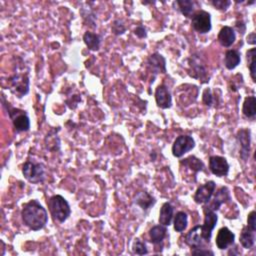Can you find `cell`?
<instances>
[{
  "mask_svg": "<svg viewBox=\"0 0 256 256\" xmlns=\"http://www.w3.org/2000/svg\"><path fill=\"white\" fill-rule=\"evenodd\" d=\"M236 139L240 147V157L243 161H247L251 150V130L249 128H241L237 131Z\"/></svg>",
  "mask_w": 256,
  "mask_h": 256,
  "instance_id": "obj_10",
  "label": "cell"
},
{
  "mask_svg": "<svg viewBox=\"0 0 256 256\" xmlns=\"http://www.w3.org/2000/svg\"><path fill=\"white\" fill-rule=\"evenodd\" d=\"M167 236V226L164 225H155L153 226L149 230V237H150V241L154 245H158L163 242Z\"/></svg>",
  "mask_w": 256,
  "mask_h": 256,
  "instance_id": "obj_22",
  "label": "cell"
},
{
  "mask_svg": "<svg viewBox=\"0 0 256 256\" xmlns=\"http://www.w3.org/2000/svg\"><path fill=\"white\" fill-rule=\"evenodd\" d=\"M231 200L230 196V191L226 186H222L216 191V194L213 197V200L208 203H206V205L203 207V209H208L212 211H217L220 206L224 203H227L228 201Z\"/></svg>",
  "mask_w": 256,
  "mask_h": 256,
  "instance_id": "obj_13",
  "label": "cell"
},
{
  "mask_svg": "<svg viewBox=\"0 0 256 256\" xmlns=\"http://www.w3.org/2000/svg\"><path fill=\"white\" fill-rule=\"evenodd\" d=\"M255 48H250L246 51V60H247V67L250 72V77L253 82H256V64H255Z\"/></svg>",
  "mask_w": 256,
  "mask_h": 256,
  "instance_id": "obj_29",
  "label": "cell"
},
{
  "mask_svg": "<svg viewBox=\"0 0 256 256\" xmlns=\"http://www.w3.org/2000/svg\"><path fill=\"white\" fill-rule=\"evenodd\" d=\"M188 225V215L184 211H178L174 216L173 227L176 232H183Z\"/></svg>",
  "mask_w": 256,
  "mask_h": 256,
  "instance_id": "obj_28",
  "label": "cell"
},
{
  "mask_svg": "<svg viewBox=\"0 0 256 256\" xmlns=\"http://www.w3.org/2000/svg\"><path fill=\"white\" fill-rule=\"evenodd\" d=\"M180 165L190 169L191 171L194 172V175L196 176V174L200 171H203L204 170V163L202 160H200L199 158H197L194 155H190L188 157H186L182 160H180Z\"/></svg>",
  "mask_w": 256,
  "mask_h": 256,
  "instance_id": "obj_24",
  "label": "cell"
},
{
  "mask_svg": "<svg viewBox=\"0 0 256 256\" xmlns=\"http://www.w3.org/2000/svg\"><path fill=\"white\" fill-rule=\"evenodd\" d=\"M21 219L23 224L30 230L39 231L48 223V213L38 200L32 199L23 204Z\"/></svg>",
  "mask_w": 256,
  "mask_h": 256,
  "instance_id": "obj_1",
  "label": "cell"
},
{
  "mask_svg": "<svg viewBox=\"0 0 256 256\" xmlns=\"http://www.w3.org/2000/svg\"><path fill=\"white\" fill-rule=\"evenodd\" d=\"M184 242L191 248H199L202 246L203 238L201 233V225H196L187 232L184 236Z\"/></svg>",
  "mask_w": 256,
  "mask_h": 256,
  "instance_id": "obj_17",
  "label": "cell"
},
{
  "mask_svg": "<svg viewBox=\"0 0 256 256\" xmlns=\"http://www.w3.org/2000/svg\"><path fill=\"white\" fill-rule=\"evenodd\" d=\"M215 189H216V184L212 180L207 181L206 183L198 186V188L196 189L193 195L194 202L197 204L208 203L211 200L212 196L214 195Z\"/></svg>",
  "mask_w": 256,
  "mask_h": 256,
  "instance_id": "obj_11",
  "label": "cell"
},
{
  "mask_svg": "<svg viewBox=\"0 0 256 256\" xmlns=\"http://www.w3.org/2000/svg\"><path fill=\"white\" fill-rule=\"evenodd\" d=\"M195 147V140L190 135H180L172 144V155L176 158H181L187 152Z\"/></svg>",
  "mask_w": 256,
  "mask_h": 256,
  "instance_id": "obj_7",
  "label": "cell"
},
{
  "mask_svg": "<svg viewBox=\"0 0 256 256\" xmlns=\"http://www.w3.org/2000/svg\"><path fill=\"white\" fill-rule=\"evenodd\" d=\"M242 114L248 119H254L256 115V98L255 96L245 97L242 105Z\"/></svg>",
  "mask_w": 256,
  "mask_h": 256,
  "instance_id": "obj_27",
  "label": "cell"
},
{
  "mask_svg": "<svg viewBox=\"0 0 256 256\" xmlns=\"http://www.w3.org/2000/svg\"><path fill=\"white\" fill-rule=\"evenodd\" d=\"M217 40L223 47L228 48L232 46L236 40V33L234 28L231 26H223L218 32Z\"/></svg>",
  "mask_w": 256,
  "mask_h": 256,
  "instance_id": "obj_19",
  "label": "cell"
},
{
  "mask_svg": "<svg viewBox=\"0 0 256 256\" xmlns=\"http://www.w3.org/2000/svg\"><path fill=\"white\" fill-rule=\"evenodd\" d=\"M255 231L248 227L247 225L244 226L240 232L239 241L243 248L251 249L255 244Z\"/></svg>",
  "mask_w": 256,
  "mask_h": 256,
  "instance_id": "obj_23",
  "label": "cell"
},
{
  "mask_svg": "<svg viewBox=\"0 0 256 256\" xmlns=\"http://www.w3.org/2000/svg\"><path fill=\"white\" fill-rule=\"evenodd\" d=\"M235 242V234L228 227H221L216 235L215 244L219 250H226Z\"/></svg>",
  "mask_w": 256,
  "mask_h": 256,
  "instance_id": "obj_14",
  "label": "cell"
},
{
  "mask_svg": "<svg viewBox=\"0 0 256 256\" xmlns=\"http://www.w3.org/2000/svg\"><path fill=\"white\" fill-rule=\"evenodd\" d=\"M22 174L32 184L41 183L45 180V166L41 162L27 160L22 166Z\"/></svg>",
  "mask_w": 256,
  "mask_h": 256,
  "instance_id": "obj_5",
  "label": "cell"
},
{
  "mask_svg": "<svg viewBox=\"0 0 256 256\" xmlns=\"http://www.w3.org/2000/svg\"><path fill=\"white\" fill-rule=\"evenodd\" d=\"M173 4L177 6V10L186 18H191L194 13V2L192 0H176Z\"/></svg>",
  "mask_w": 256,
  "mask_h": 256,
  "instance_id": "obj_26",
  "label": "cell"
},
{
  "mask_svg": "<svg viewBox=\"0 0 256 256\" xmlns=\"http://www.w3.org/2000/svg\"><path fill=\"white\" fill-rule=\"evenodd\" d=\"M147 67L151 73L156 76L160 73H166V59L158 52H154L147 58Z\"/></svg>",
  "mask_w": 256,
  "mask_h": 256,
  "instance_id": "obj_15",
  "label": "cell"
},
{
  "mask_svg": "<svg viewBox=\"0 0 256 256\" xmlns=\"http://www.w3.org/2000/svg\"><path fill=\"white\" fill-rule=\"evenodd\" d=\"M8 89L17 98H23L29 92L30 80L28 72H16L7 79Z\"/></svg>",
  "mask_w": 256,
  "mask_h": 256,
  "instance_id": "obj_4",
  "label": "cell"
},
{
  "mask_svg": "<svg viewBox=\"0 0 256 256\" xmlns=\"http://www.w3.org/2000/svg\"><path fill=\"white\" fill-rule=\"evenodd\" d=\"M191 254L192 255H214V252L212 250L206 249V248H191Z\"/></svg>",
  "mask_w": 256,
  "mask_h": 256,
  "instance_id": "obj_37",
  "label": "cell"
},
{
  "mask_svg": "<svg viewBox=\"0 0 256 256\" xmlns=\"http://www.w3.org/2000/svg\"><path fill=\"white\" fill-rule=\"evenodd\" d=\"M133 33L140 39H143V38L147 37V30L142 24H139L138 26H136V28L134 29Z\"/></svg>",
  "mask_w": 256,
  "mask_h": 256,
  "instance_id": "obj_35",
  "label": "cell"
},
{
  "mask_svg": "<svg viewBox=\"0 0 256 256\" xmlns=\"http://www.w3.org/2000/svg\"><path fill=\"white\" fill-rule=\"evenodd\" d=\"M188 74L194 78L201 81V83H208L209 82V75L206 69V66L201 63V60L196 55H191L188 59Z\"/></svg>",
  "mask_w": 256,
  "mask_h": 256,
  "instance_id": "obj_8",
  "label": "cell"
},
{
  "mask_svg": "<svg viewBox=\"0 0 256 256\" xmlns=\"http://www.w3.org/2000/svg\"><path fill=\"white\" fill-rule=\"evenodd\" d=\"M80 14L83 18V21L85 23V25H88L90 27H96V14L90 10V9H86V8H81L80 10Z\"/></svg>",
  "mask_w": 256,
  "mask_h": 256,
  "instance_id": "obj_30",
  "label": "cell"
},
{
  "mask_svg": "<svg viewBox=\"0 0 256 256\" xmlns=\"http://www.w3.org/2000/svg\"><path fill=\"white\" fill-rule=\"evenodd\" d=\"M210 3L215 9L219 11H226L231 5L230 0H211Z\"/></svg>",
  "mask_w": 256,
  "mask_h": 256,
  "instance_id": "obj_33",
  "label": "cell"
},
{
  "mask_svg": "<svg viewBox=\"0 0 256 256\" xmlns=\"http://www.w3.org/2000/svg\"><path fill=\"white\" fill-rule=\"evenodd\" d=\"M132 252L136 255H146L148 254V249L146 243L140 240L139 238H136L132 245Z\"/></svg>",
  "mask_w": 256,
  "mask_h": 256,
  "instance_id": "obj_31",
  "label": "cell"
},
{
  "mask_svg": "<svg viewBox=\"0 0 256 256\" xmlns=\"http://www.w3.org/2000/svg\"><path fill=\"white\" fill-rule=\"evenodd\" d=\"M2 105L6 109L16 132H27L30 129V119L27 111L12 106L2 94Z\"/></svg>",
  "mask_w": 256,
  "mask_h": 256,
  "instance_id": "obj_2",
  "label": "cell"
},
{
  "mask_svg": "<svg viewBox=\"0 0 256 256\" xmlns=\"http://www.w3.org/2000/svg\"><path fill=\"white\" fill-rule=\"evenodd\" d=\"M111 30H112V33L114 34V35L120 36V35H122V34H124L126 32V27H125V25L123 24V22L121 20L115 19L112 22Z\"/></svg>",
  "mask_w": 256,
  "mask_h": 256,
  "instance_id": "obj_32",
  "label": "cell"
},
{
  "mask_svg": "<svg viewBox=\"0 0 256 256\" xmlns=\"http://www.w3.org/2000/svg\"><path fill=\"white\" fill-rule=\"evenodd\" d=\"M47 205L51 216L59 223H64L71 215L69 203L62 195L55 194L51 196L47 201Z\"/></svg>",
  "mask_w": 256,
  "mask_h": 256,
  "instance_id": "obj_3",
  "label": "cell"
},
{
  "mask_svg": "<svg viewBox=\"0 0 256 256\" xmlns=\"http://www.w3.org/2000/svg\"><path fill=\"white\" fill-rule=\"evenodd\" d=\"M173 216H174V208L171 205V203L164 202L159 211V218H158L159 224L164 226H169L172 222Z\"/></svg>",
  "mask_w": 256,
  "mask_h": 256,
  "instance_id": "obj_20",
  "label": "cell"
},
{
  "mask_svg": "<svg viewBox=\"0 0 256 256\" xmlns=\"http://www.w3.org/2000/svg\"><path fill=\"white\" fill-rule=\"evenodd\" d=\"M150 157H151V161H154L156 158V153L154 151H152V153L150 154Z\"/></svg>",
  "mask_w": 256,
  "mask_h": 256,
  "instance_id": "obj_40",
  "label": "cell"
},
{
  "mask_svg": "<svg viewBox=\"0 0 256 256\" xmlns=\"http://www.w3.org/2000/svg\"><path fill=\"white\" fill-rule=\"evenodd\" d=\"M235 28L241 34V35H243V34L246 32V24L243 20H237L235 22Z\"/></svg>",
  "mask_w": 256,
  "mask_h": 256,
  "instance_id": "obj_38",
  "label": "cell"
},
{
  "mask_svg": "<svg viewBox=\"0 0 256 256\" xmlns=\"http://www.w3.org/2000/svg\"><path fill=\"white\" fill-rule=\"evenodd\" d=\"M213 94L210 88H206L202 93V101L203 103L208 107H211L213 104Z\"/></svg>",
  "mask_w": 256,
  "mask_h": 256,
  "instance_id": "obj_34",
  "label": "cell"
},
{
  "mask_svg": "<svg viewBox=\"0 0 256 256\" xmlns=\"http://www.w3.org/2000/svg\"><path fill=\"white\" fill-rule=\"evenodd\" d=\"M191 26L199 34H207L212 29L211 14L205 10H198L191 17Z\"/></svg>",
  "mask_w": 256,
  "mask_h": 256,
  "instance_id": "obj_6",
  "label": "cell"
},
{
  "mask_svg": "<svg viewBox=\"0 0 256 256\" xmlns=\"http://www.w3.org/2000/svg\"><path fill=\"white\" fill-rule=\"evenodd\" d=\"M134 203L138 205L143 211H148L155 205L156 199L147 191H139L134 197Z\"/></svg>",
  "mask_w": 256,
  "mask_h": 256,
  "instance_id": "obj_18",
  "label": "cell"
},
{
  "mask_svg": "<svg viewBox=\"0 0 256 256\" xmlns=\"http://www.w3.org/2000/svg\"><path fill=\"white\" fill-rule=\"evenodd\" d=\"M229 163L223 156L212 155L209 157V170L210 172L217 177H224L229 173Z\"/></svg>",
  "mask_w": 256,
  "mask_h": 256,
  "instance_id": "obj_12",
  "label": "cell"
},
{
  "mask_svg": "<svg viewBox=\"0 0 256 256\" xmlns=\"http://www.w3.org/2000/svg\"><path fill=\"white\" fill-rule=\"evenodd\" d=\"M156 105L161 109H168L172 106V96L168 87L164 84L159 85L155 90Z\"/></svg>",
  "mask_w": 256,
  "mask_h": 256,
  "instance_id": "obj_16",
  "label": "cell"
},
{
  "mask_svg": "<svg viewBox=\"0 0 256 256\" xmlns=\"http://www.w3.org/2000/svg\"><path fill=\"white\" fill-rule=\"evenodd\" d=\"M204 211V222L201 225V233L203 240L206 243L210 242L212 237V232L218 222V215L216 211L203 209Z\"/></svg>",
  "mask_w": 256,
  "mask_h": 256,
  "instance_id": "obj_9",
  "label": "cell"
},
{
  "mask_svg": "<svg viewBox=\"0 0 256 256\" xmlns=\"http://www.w3.org/2000/svg\"><path fill=\"white\" fill-rule=\"evenodd\" d=\"M83 42L91 51H97L100 48L102 42V36L100 34L86 31L83 35Z\"/></svg>",
  "mask_w": 256,
  "mask_h": 256,
  "instance_id": "obj_25",
  "label": "cell"
},
{
  "mask_svg": "<svg viewBox=\"0 0 256 256\" xmlns=\"http://www.w3.org/2000/svg\"><path fill=\"white\" fill-rule=\"evenodd\" d=\"M241 62V53L236 49H228L224 56V65L228 70H233Z\"/></svg>",
  "mask_w": 256,
  "mask_h": 256,
  "instance_id": "obj_21",
  "label": "cell"
},
{
  "mask_svg": "<svg viewBox=\"0 0 256 256\" xmlns=\"http://www.w3.org/2000/svg\"><path fill=\"white\" fill-rule=\"evenodd\" d=\"M247 226L253 230H256V212L252 210L247 216Z\"/></svg>",
  "mask_w": 256,
  "mask_h": 256,
  "instance_id": "obj_36",
  "label": "cell"
},
{
  "mask_svg": "<svg viewBox=\"0 0 256 256\" xmlns=\"http://www.w3.org/2000/svg\"><path fill=\"white\" fill-rule=\"evenodd\" d=\"M246 42L249 45H255L256 44V34H255V32H251L248 34V35L246 36Z\"/></svg>",
  "mask_w": 256,
  "mask_h": 256,
  "instance_id": "obj_39",
  "label": "cell"
}]
</instances>
